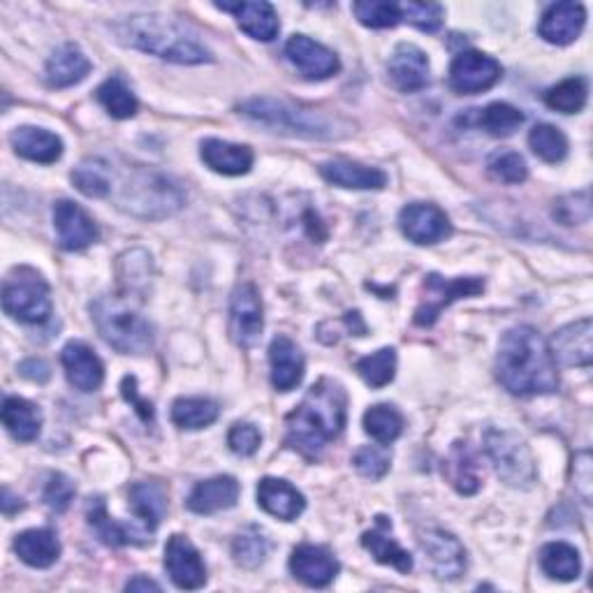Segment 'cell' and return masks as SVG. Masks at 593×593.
Returning a JSON list of instances; mask_svg holds the SVG:
<instances>
[{
  "instance_id": "obj_56",
  "label": "cell",
  "mask_w": 593,
  "mask_h": 593,
  "mask_svg": "<svg viewBox=\"0 0 593 593\" xmlns=\"http://www.w3.org/2000/svg\"><path fill=\"white\" fill-rule=\"evenodd\" d=\"M125 591H160V586L153 580L140 575V577H134L125 584Z\"/></svg>"
},
{
  "instance_id": "obj_50",
  "label": "cell",
  "mask_w": 593,
  "mask_h": 593,
  "mask_svg": "<svg viewBox=\"0 0 593 593\" xmlns=\"http://www.w3.org/2000/svg\"><path fill=\"white\" fill-rule=\"evenodd\" d=\"M390 462H392L390 452L385 448H379V445L360 448L353 456L355 469L369 480H381L390 471Z\"/></svg>"
},
{
  "instance_id": "obj_34",
  "label": "cell",
  "mask_w": 593,
  "mask_h": 593,
  "mask_svg": "<svg viewBox=\"0 0 593 593\" xmlns=\"http://www.w3.org/2000/svg\"><path fill=\"white\" fill-rule=\"evenodd\" d=\"M130 507L149 533L158 529L168 512V490L160 482H138L130 488Z\"/></svg>"
},
{
  "instance_id": "obj_5",
  "label": "cell",
  "mask_w": 593,
  "mask_h": 593,
  "mask_svg": "<svg viewBox=\"0 0 593 593\" xmlns=\"http://www.w3.org/2000/svg\"><path fill=\"white\" fill-rule=\"evenodd\" d=\"M110 198H114L119 209L147 221L168 219L185 202L181 188L151 168H128Z\"/></svg>"
},
{
  "instance_id": "obj_8",
  "label": "cell",
  "mask_w": 593,
  "mask_h": 593,
  "mask_svg": "<svg viewBox=\"0 0 593 593\" xmlns=\"http://www.w3.org/2000/svg\"><path fill=\"white\" fill-rule=\"evenodd\" d=\"M484 448L496 469V475L510 488L529 490L535 482V464L526 441L510 429H488Z\"/></svg>"
},
{
  "instance_id": "obj_48",
  "label": "cell",
  "mask_w": 593,
  "mask_h": 593,
  "mask_svg": "<svg viewBox=\"0 0 593 593\" xmlns=\"http://www.w3.org/2000/svg\"><path fill=\"white\" fill-rule=\"evenodd\" d=\"M554 219L561 225H582L591 219V202H589V193H573V195H565L561 200L554 202Z\"/></svg>"
},
{
  "instance_id": "obj_32",
  "label": "cell",
  "mask_w": 593,
  "mask_h": 593,
  "mask_svg": "<svg viewBox=\"0 0 593 593\" xmlns=\"http://www.w3.org/2000/svg\"><path fill=\"white\" fill-rule=\"evenodd\" d=\"M456 123L464 128H482L488 130L494 138H507L524 123V114L507 102H492L484 110H469L466 114L456 117Z\"/></svg>"
},
{
  "instance_id": "obj_29",
  "label": "cell",
  "mask_w": 593,
  "mask_h": 593,
  "mask_svg": "<svg viewBox=\"0 0 593 593\" xmlns=\"http://www.w3.org/2000/svg\"><path fill=\"white\" fill-rule=\"evenodd\" d=\"M215 8L232 12L237 17L239 29L244 31L247 36H251L253 40L272 42L279 36L281 23H279L277 10H274V6L264 3V0H260V3H234V6L215 3Z\"/></svg>"
},
{
  "instance_id": "obj_36",
  "label": "cell",
  "mask_w": 593,
  "mask_h": 593,
  "mask_svg": "<svg viewBox=\"0 0 593 593\" xmlns=\"http://www.w3.org/2000/svg\"><path fill=\"white\" fill-rule=\"evenodd\" d=\"M72 183L82 195L102 200L112 195V183H114V170L102 158H89L84 163H79L72 172Z\"/></svg>"
},
{
  "instance_id": "obj_42",
  "label": "cell",
  "mask_w": 593,
  "mask_h": 593,
  "mask_svg": "<svg viewBox=\"0 0 593 593\" xmlns=\"http://www.w3.org/2000/svg\"><path fill=\"white\" fill-rule=\"evenodd\" d=\"M586 98H589V87L584 77L563 79L561 84L552 87L545 93V102L550 110L561 114H580L584 110Z\"/></svg>"
},
{
  "instance_id": "obj_26",
  "label": "cell",
  "mask_w": 593,
  "mask_h": 593,
  "mask_svg": "<svg viewBox=\"0 0 593 593\" xmlns=\"http://www.w3.org/2000/svg\"><path fill=\"white\" fill-rule=\"evenodd\" d=\"M91 72V61L77 44H63L49 57L44 79L51 89H68L84 82Z\"/></svg>"
},
{
  "instance_id": "obj_20",
  "label": "cell",
  "mask_w": 593,
  "mask_h": 593,
  "mask_svg": "<svg viewBox=\"0 0 593 593\" xmlns=\"http://www.w3.org/2000/svg\"><path fill=\"white\" fill-rule=\"evenodd\" d=\"M586 23V10L582 3H556L550 6L537 26V33L550 44L565 47L580 38Z\"/></svg>"
},
{
  "instance_id": "obj_22",
  "label": "cell",
  "mask_w": 593,
  "mask_h": 593,
  "mask_svg": "<svg viewBox=\"0 0 593 593\" xmlns=\"http://www.w3.org/2000/svg\"><path fill=\"white\" fill-rule=\"evenodd\" d=\"M258 505L277 520L292 522L302 515L306 501L290 482L281 478H262L258 484Z\"/></svg>"
},
{
  "instance_id": "obj_12",
  "label": "cell",
  "mask_w": 593,
  "mask_h": 593,
  "mask_svg": "<svg viewBox=\"0 0 593 593\" xmlns=\"http://www.w3.org/2000/svg\"><path fill=\"white\" fill-rule=\"evenodd\" d=\"M399 225L401 232L418 247L439 244V241L452 234V225L445 211L439 209L436 204H424V202L403 207L399 213Z\"/></svg>"
},
{
  "instance_id": "obj_6",
  "label": "cell",
  "mask_w": 593,
  "mask_h": 593,
  "mask_svg": "<svg viewBox=\"0 0 593 593\" xmlns=\"http://www.w3.org/2000/svg\"><path fill=\"white\" fill-rule=\"evenodd\" d=\"M91 318L102 341L123 355H144L153 345L149 320L119 296H98L91 304Z\"/></svg>"
},
{
  "instance_id": "obj_2",
  "label": "cell",
  "mask_w": 593,
  "mask_h": 593,
  "mask_svg": "<svg viewBox=\"0 0 593 593\" xmlns=\"http://www.w3.org/2000/svg\"><path fill=\"white\" fill-rule=\"evenodd\" d=\"M345 411L348 396L341 383L320 379L285 418V443L306 460H318L320 452L341 436Z\"/></svg>"
},
{
  "instance_id": "obj_53",
  "label": "cell",
  "mask_w": 593,
  "mask_h": 593,
  "mask_svg": "<svg viewBox=\"0 0 593 593\" xmlns=\"http://www.w3.org/2000/svg\"><path fill=\"white\" fill-rule=\"evenodd\" d=\"M573 488L575 494L584 501L591 503L593 496V462H591V452L582 450L575 454L573 460Z\"/></svg>"
},
{
  "instance_id": "obj_30",
  "label": "cell",
  "mask_w": 593,
  "mask_h": 593,
  "mask_svg": "<svg viewBox=\"0 0 593 593\" xmlns=\"http://www.w3.org/2000/svg\"><path fill=\"white\" fill-rule=\"evenodd\" d=\"M200 155L204 160V165L211 168L213 172L225 174V177H241L249 174L253 168V151L244 144H232L223 140H204L200 144Z\"/></svg>"
},
{
  "instance_id": "obj_47",
  "label": "cell",
  "mask_w": 593,
  "mask_h": 593,
  "mask_svg": "<svg viewBox=\"0 0 593 593\" xmlns=\"http://www.w3.org/2000/svg\"><path fill=\"white\" fill-rule=\"evenodd\" d=\"M399 8H401V21L413 23L415 29L424 33H436L445 19V10L439 3H413V0H409V3H403Z\"/></svg>"
},
{
  "instance_id": "obj_28",
  "label": "cell",
  "mask_w": 593,
  "mask_h": 593,
  "mask_svg": "<svg viewBox=\"0 0 593 593\" xmlns=\"http://www.w3.org/2000/svg\"><path fill=\"white\" fill-rule=\"evenodd\" d=\"M362 545L379 563L392 565L403 575L413 571V556L392 537V522L388 517H375V526L362 535Z\"/></svg>"
},
{
  "instance_id": "obj_3",
  "label": "cell",
  "mask_w": 593,
  "mask_h": 593,
  "mask_svg": "<svg viewBox=\"0 0 593 593\" xmlns=\"http://www.w3.org/2000/svg\"><path fill=\"white\" fill-rule=\"evenodd\" d=\"M114 33L123 44L153 53L170 63L198 66L211 61V51L200 42L198 33L165 14L125 17L114 23Z\"/></svg>"
},
{
  "instance_id": "obj_37",
  "label": "cell",
  "mask_w": 593,
  "mask_h": 593,
  "mask_svg": "<svg viewBox=\"0 0 593 593\" xmlns=\"http://www.w3.org/2000/svg\"><path fill=\"white\" fill-rule=\"evenodd\" d=\"M445 475L450 478L452 488L464 496H471L480 490L482 480L478 471V460L466 443H454L445 464Z\"/></svg>"
},
{
  "instance_id": "obj_13",
  "label": "cell",
  "mask_w": 593,
  "mask_h": 593,
  "mask_svg": "<svg viewBox=\"0 0 593 593\" xmlns=\"http://www.w3.org/2000/svg\"><path fill=\"white\" fill-rule=\"evenodd\" d=\"M420 547L424 550L431 571L439 580H456L466 571V550L448 531L431 529L422 533Z\"/></svg>"
},
{
  "instance_id": "obj_49",
  "label": "cell",
  "mask_w": 593,
  "mask_h": 593,
  "mask_svg": "<svg viewBox=\"0 0 593 593\" xmlns=\"http://www.w3.org/2000/svg\"><path fill=\"white\" fill-rule=\"evenodd\" d=\"M490 172L494 179L503 183H524L529 177V168L524 158L515 151H501L490 158Z\"/></svg>"
},
{
  "instance_id": "obj_14",
  "label": "cell",
  "mask_w": 593,
  "mask_h": 593,
  "mask_svg": "<svg viewBox=\"0 0 593 593\" xmlns=\"http://www.w3.org/2000/svg\"><path fill=\"white\" fill-rule=\"evenodd\" d=\"M165 569L172 582L183 591H195L207 584V565L185 535H172L168 541Z\"/></svg>"
},
{
  "instance_id": "obj_40",
  "label": "cell",
  "mask_w": 593,
  "mask_h": 593,
  "mask_svg": "<svg viewBox=\"0 0 593 593\" xmlns=\"http://www.w3.org/2000/svg\"><path fill=\"white\" fill-rule=\"evenodd\" d=\"M96 96H98V102L107 110V114L119 121L132 119L140 110L138 98H134V93L130 91V87L123 82L121 77L107 79Z\"/></svg>"
},
{
  "instance_id": "obj_16",
  "label": "cell",
  "mask_w": 593,
  "mask_h": 593,
  "mask_svg": "<svg viewBox=\"0 0 593 593\" xmlns=\"http://www.w3.org/2000/svg\"><path fill=\"white\" fill-rule=\"evenodd\" d=\"M285 57L306 79H330L341 68L332 49L306 36H292L285 44Z\"/></svg>"
},
{
  "instance_id": "obj_46",
  "label": "cell",
  "mask_w": 593,
  "mask_h": 593,
  "mask_svg": "<svg viewBox=\"0 0 593 593\" xmlns=\"http://www.w3.org/2000/svg\"><path fill=\"white\" fill-rule=\"evenodd\" d=\"M353 12L366 29H394L401 23V8L396 3H385V0H362L353 6Z\"/></svg>"
},
{
  "instance_id": "obj_19",
  "label": "cell",
  "mask_w": 593,
  "mask_h": 593,
  "mask_svg": "<svg viewBox=\"0 0 593 593\" xmlns=\"http://www.w3.org/2000/svg\"><path fill=\"white\" fill-rule=\"evenodd\" d=\"M591 336H593V325L589 318L561 328L550 343L554 362L563 366H589L593 360Z\"/></svg>"
},
{
  "instance_id": "obj_33",
  "label": "cell",
  "mask_w": 593,
  "mask_h": 593,
  "mask_svg": "<svg viewBox=\"0 0 593 593\" xmlns=\"http://www.w3.org/2000/svg\"><path fill=\"white\" fill-rule=\"evenodd\" d=\"M87 517L89 524L96 529L98 537L110 547H123V545H142L147 543V535H142L140 531L128 529L119 522H114L110 517V512H107V505L102 501V496H91L87 503Z\"/></svg>"
},
{
  "instance_id": "obj_7",
  "label": "cell",
  "mask_w": 593,
  "mask_h": 593,
  "mask_svg": "<svg viewBox=\"0 0 593 593\" xmlns=\"http://www.w3.org/2000/svg\"><path fill=\"white\" fill-rule=\"evenodd\" d=\"M3 309L23 325H40L51 315L49 283L33 267H19L6 279Z\"/></svg>"
},
{
  "instance_id": "obj_23",
  "label": "cell",
  "mask_w": 593,
  "mask_h": 593,
  "mask_svg": "<svg viewBox=\"0 0 593 593\" xmlns=\"http://www.w3.org/2000/svg\"><path fill=\"white\" fill-rule=\"evenodd\" d=\"M390 77L399 91L415 93L429 84V59L415 44H399L390 59Z\"/></svg>"
},
{
  "instance_id": "obj_4",
  "label": "cell",
  "mask_w": 593,
  "mask_h": 593,
  "mask_svg": "<svg viewBox=\"0 0 593 593\" xmlns=\"http://www.w3.org/2000/svg\"><path fill=\"white\" fill-rule=\"evenodd\" d=\"M239 114L272 132L290 134V138L343 140L353 132V125L341 117H332L328 112L311 110V107L281 98H251L239 104Z\"/></svg>"
},
{
  "instance_id": "obj_27",
  "label": "cell",
  "mask_w": 593,
  "mask_h": 593,
  "mask_svg": "<svg viewBox=\"0 0 593 593\" xmlns=\"http://www.w3.org/2000/svg\"><path fill=\"white\" fill-rule=\"evenodd\" d=\"M237 501L239 482L232 475H215L195 484L191 496H188V507L198 515H213V512L234 507Z\"/></svg>"
},
{
  "instance_id": "obj_11",
  "label": "cell",
  "mask_w": 593,
  "mask_h": 593,
  "mask_svg": "<svg viewBox=\"0 0 593 593\" xmlns=\"http://www.w3.org/2000/svg\"><path fill=\"white\" fill-rule=\"evenodd\" d=\"M264 330V313L260 292L253 283L234 288L230 300V334L237 345L253 348Z\"/></svg>"
},
{
  "instance_id": "obj_43",
  "label": "cell",
  "mask_w": 593,
  "mask_h": 593,
  "mask_svg": "<svg viewBox=\"0 0 593 593\" xmlns=\"http://www.w3.org/2000/svg\"><path fill=\"white\" fill-rule=\"evenodd\" d=\"M358 373L362 375V381L369 388H385L394 381V373H396V350L394 348H381L375 350V353L358 360L355 364Z\"/></svg>"
},
{
  "instance_id": "obj_1",
  "label": "cell",
  "mask_w": 593,
  "mask_h": 593,
  "mask_svg": "<svg viewBox=\"0 0 593 593\" xmlns=\"http://www.w3.org/2000/svg\"><path fill=\"white\" fill-rule=\"evenodd\" d=\"M496 375L501 385L517 396L552 394L559 390L550 343L529 325L512 328L503 334L496 355Z\"/></svg>"
},
{
  "instance_id": "obj_9",
  "label": "cell",
  "mask_w": 593,
  "mask_h": 593,
  "mask_svg": "<svg viewBox=\"0 0 593 593\" xmlns=\"http://www.w3.org/2000/svg\"><path fill=\"white\" fill-rule=\"evenodd\" d=\"M484 292V281L478 277H466V279H452L445 281L439 274H429L424 277L422 283V300L415 309V325L420 328H431L456 300H469V296H478Z\"/></svg>"
},
{
  "instance_id": "obj_39",
  "label": "cell",
  "mask_w": 593,
  "mask_h": 593,
  "mask_svg": "<svg viewBox=\"0 0 593 593\" xmlns=\"http://www.w3.org/2000/svg\"><path fill=\"white\" fill-rule=\"evenodd\" d=\"M219 403L207 396H181L172 406V422L179 429H204L219 420Z\"/></svg>"
},
{
  "instance_id": "obj_25",
  "label": "cell",
  "mask_w": 593,
  "mask_h": 593,
  "mask_svg": "<svg viewBox=\"0 0 593 593\" xmlns=\"http://www.w3.org/2000/svg\"><path fill=\"white\" fill-rule=\"evenodd\" d=\"M12 149L17 155L31 160V163L51 165L63 155V142L59 134H53L44 128L36 125H21L12 132Z\"/></svg>"
},
{
  "instance_id": "obj_51",
  "label": "cell",
  "mask_w": 593,
  "mask_h": 593,
  "mask_svg": "<svg viewBox=\"0 0 593 593\" xmlns=\"http://www.w3.org/2000/svg\"><path fill=\"white\" fill-rule=\"evenodd\" d=\"M262 443V436H260V431L255 424L251 422H237L232 424L230 429V434H228V445L234 454L239 456H251L258 452Z\"/></svg>"
},
{
  "instance_id": "obj_52",
  "label": "cell",
  "mask_w": 593,
  "mask_h": 593,
  "mask_svg": "<svg viewBox=\"0 0 593 593\" xmlns=\"http://www.w3.org/2000/svg\"><path fill=\"white\" fill-rule=\"evenodd\" d=\"M74 484L70 478L57 473V475H51L49 482H47V488H44V503L49 510L53 512H66L74 499Z\"/></svg>"
},
{
  "instance_id": "obj_21",
  "label": "cell",
  "mask_w": 593,
  "mask_h": 593,
  "mask_svg": "<svg viewBox=\"0 0 593 593\" xmlns=\"http://www.w3.org/2000/svg\"><path fill=\"white\" fill-rule=\"evenodd\" d=\"M269 364H272V385L279 392H290L304 379V355L290 336L279 334L269 345Z\"/></svg>"
},
{
  "instance_id": "obj_38",
  "label": "cell",
  "mask_w": 593,
  "mask_h": 593,
  "mask_svg": "<svg viewBox=\"0 0 593 593\" xmlns=\"http://www.w3.org/2000/svg\"><path fill=\"white\" fill-rule=\"evenodd\" d=\"M541 569L552 580L573 582L582 573L580 552L569 543H547L541 550Z\"/></svg>"
},
{
  "instance_id": "obj_54",
  "label": "cell",
  "mask_w": 593,
  "mask_h": 593,
  "mask_svg": "<svg viewBox=\"0 0 593 593\" xmlns=\"http://www.w3.org/2000/svg\"><path fill=\"white\" fill-rule=\"evenodd\" d=\"M121 392H123V396L132 403L134 411L140 413V418H142L147 424H153V406H151V401H147V399H142V396L138 394V381H134L132 375H125L123 385H121Z\"/></svg>"
},
{
  "instance_id": "obj_15",
  "label": "cell",
  "mask_w": 593,
  "mask_h": 593,
  "mask_svg": "<svg viewBox=\"0 0 593 593\" xmlns=\"http://www.w3.org/2000/svg\"><path fill=\"white\" fill-rule=\"evenodd\" d=\"M53 228H57L59 244L66 251H84L98 239V228L91 215L70 200L53 204Z\"/></svg>"
},
{
  "instance_id": "obj_17",
  "label": "cell",
  "mask_w": 593,
  "mask_h": 593,
  "mask_svg": "<svg viewBox=\"0 0 593 593\" xmlns=\"http://www.w3.org/2000/svg\"><path fill=\"white\" fill-rule=\"evenodd\" d=\"M339 561L328 547L300 545L290 556V573L306 586L322 589L334 582L339 575Z\"/></svg>"
},
{
  "instance_id": "obj_45",
  "label": "cell",
  "mask_w": 593,
  "mask_h": 593,
  "mask_svg": "<svg viewBox=\"0 0 593 593\" xmlns=\"http://www.w3.org/2000/svg\"><path fill=\"white\" fill-rule=\"evenodd\" d=\"M232 554L234 561L241 565V569H258L260 563H264L269 554V537L260 526H249L241 531L234 543H232Z\"/></svg>"
},
{
  "instance_id": "obj_18",
  "label": "cell",
  "mask_w": 593,
  "mask_h": 593,
  "mask_svg": "<svg viewBox=\"0 0 593 593\" xmlns=\"http://www.w3.org/2000/svg\"><path fill=\"white\" fill-rule=\"evenodd\" d=\"M61 362L66 369L68 381L79 392H96L104 381V366L100 358L93 353V348L84 341H70L63 353Z\"/></svg>"
},
{
  "instance_id": "obj_55",
  "label": "cell",
  "mask_w": 593,
  "mask_h": 593,
  "mask_svg": "<svg viewBox=\"0 0 593 593\" xmlns=\"http://www.w3.org/2000/svg\"><path fill=\"white\" fill-rule=\"evenodd\" d=\"M19 373L23 375V379H29L33 383H44V381H49V375H51L49 366L42 360H26V362H21Z\"/></svg>"
},
{
  "instance_id": "obj_31",
  "label": "cell",
  "mask_w": 593,
  "mask_h": 593,
  "mask_svg": "<svg viewBox=\"0 0 593 593\" xmlns=\"http://www.w3.org/2000/svg\"><path fill=\"white\" fill-rule=\"evenodd\" d=\"M14 552L31 569H49L61 556V543L51 529H31L14 537Z\"/></svg>"
},
{
  "instance_id": "obj_44",
  "label": "cell",
  "mask_w": 593,
  "mask_h": 593,
  "mask_svg": "<svg viewBox=\"0 0 593 593\" xmlns=\"http://www.w3.org/2000/svg\"><path fill=\"white\" fill-rule=\"evenodd\" d=\"M529 147L545 163H561L569 155V140H565V134L559 128L550 123L533 125V130L529 132Z\"/></svg>"
},
{
  "instance_id": "obj_57",
  "label": "cell",
  "mask_w": 593,
  "mask_h": 593,
  "mask_svg": "<svg viewBox=\"0 0 593 593\" xmlns=\"http://www.w3.org/2000/svg\"><path fill=\"white\" fill-rule=\"evenodd\" d=\"M21 507H23L21 499H19V496H12V492L6 488V490H3V512H6V515H8V517L14 515V512H19Z\"/></svg>"
},
{
  "instance_id": "obj_24",
  "label": "cell",
  "mask_w": 593,
  "mask_h": 593,
  "mask_svg": "<svg viewBox=\"0 0 593 593\" xmlns=\"http://www.w3.org/2000/svg\"><path fill=\"white\" fill-rule=\"evenodd\" d=\"M320 174L328 183L348 191H383L388 185V174L379 168H369L353 160H330L320 165Z\"/></svg>"
},
{
  "instance_id": "obj_41",
  "label": "cell",
  "mask_w": 593,
  "mask_h": 593,
  "mask_svg": "<svg viewBox=\"0 0 593 593\" xmlns=\"http://www.w3.org/2000/svg\"><path fill=\"white\" fill-rule=\"evenodd\" d=\"M364 431L373 441L390 445L401 436L403 415L390 403H379L364 413Z\"/></svg>"
},
{
  "instance_id": "obj_35",
  "label": "cell",
  "mask_w": 593,
  "mask_h": 593,
  "mask_svg": "<svg viewBox=\"0 0 593 593\" xmlns=\"http://www.w3.org/2000/svg\"><path fill=\"white\" fill-rule=\"evenodd\" d=\"M3 424L17 441L33 443L40 436L42 413L31 401H26L21 396H6Z\"/></svg>"
},
{
  "instance_id": "obj_10",
  "label": "cell",
  "mask_w": 593,
  "mask_h": 593,
  "mask_svg": "<svg viewBox=\"0 0 593 593\" xmlns=\"http://www.w3.org/2000/svg\"><path fill=\"white\" fill-rule=\"evenodd\" d=\"M503 74L496 59L482 51H462L450 66V87L462 96H475L492 89Z\"/></svg>"
}]
</instances>
